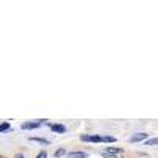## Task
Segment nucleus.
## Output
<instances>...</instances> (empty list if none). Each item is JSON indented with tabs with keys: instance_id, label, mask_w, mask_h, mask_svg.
I'll list each match as a JSON object with an SVG mask.
<instances>
[{
	"instance_id": "1",
	"label": "nucleus",
	"mask_w": 158,
	"mask_h": 158,
	"mask_svg": "<svg viewBox=\"0 0 158 158\" xmlns=\"http://www.w3.org/2000/svg\"><path fill=\"white\" fill-rule=\"evenodd\" d=\"M46 120H36V122H24L22 125H21V128L22 130H35V128H38V127H41L43 123H44Z\"/></svg>"
},
{
	"instance_id": "2",
	"label": "nucleus",
	"mask_w": 158,
	"mask_h": 158,
	"mask_svg": "<svg viewBox=\"0 0 158 158\" xmlns=\"http://www.w3.org/2000/svg\"><path fill=\"white\" fill-rule=\"evenodd\" d=\"M81 141H84V142H101V136H98V135H81Z\"/></svg>"
},
{
	"instance_id": "3",
	"label": "nucleus",
	"mask_w": 158,
	"mask_h": 158,
	"mask_svg": "<svg viewBox=\"0 0 158 158\" xmlns=\"http://www.w3.org/2000/svg\"><path fill=\"white\" fill-rule=\"evenodd\" d=\"M103 152L104 153H109V155H118V156L123 155V149H118V147H106Z\"/></svg>"
},
{
	"instance_id": "4",
	"label": "nucleus",
	"mask_w": 158,
	"mask_h": 158,
	"mask_svg": "<svg viewBox=\"0 0 158 158\" xmlns=\"http://www.w3.org/2000/svg\"><path fill=\"white\" fill-rule=\"evenodd\" d=\"M139 141H147V133H136L130 138V142H139Z\"/></svg>"
},
{
	"instance_id": "5",
	"label": "nucleus",
	"mask_w": 158,
	"mask_h": 158,
	"mask_svg": "<svg viewBox=\"0 0 158 158\" xmlns=\"http://www.w3.org/2000/svg\"><path fill=\"white\" fill-rule=\"evenodd\" d=\"M51 130L54 131V133H65V131H67L65 125H60V123H52L51 125Z\"/></svg>"
},
{
	"instance_id": "6",
	"label": "nucleus",
	"mask_w": 158,
	"mask_h": 158,
	"mask_svg": "<svg viewBox=\"0 0 158 158\" xmlns=\"http://www.w3.org/2000/svg\"><path fill=\"white\" fill-rule=\"evenodd\" d=\"M87 156H89L87 152H79V150L70 152V153H68V158H87Z\"/></svg>"
},
{
	"instance_id": "7",
	"label": "nucleus",
	"mask_w": 158,
	"mask_h": 158,
	"mask_svg": "<svg viewBox=\"0 0 158 158\" xmlns=\"http://www.w3.org/2000/svg\"><path fill=\"white\" fill-rule=\"evenodd\" d=\"M11 127L8 122H3V123H0V133H5V131H10Z\"/></svg>"
},
{
	"instance_id": "8",
	"label": "nucleus",
	"mask_w": 158,
	"mask_h": 158,
	"mask_svg": "<svg viewBox=\"0 0 158 158\" xmlns=\"http://www.w3.org/2000/svg\"><path fill=\"white\" fill-rule=\"evenodd\" d=\"M29 139L30 141H35V142H40V144H49V141L44 139V138H33V136H30Z\"/></svg>"
},
{
	"instance_id": "9",
	"label": "nucleus",
	"mask_w": 158,
	"mask_h": 158,
	"mask_svg": "<svg viewBox=\"0 0 158 158\" xmlns=\"http://www.w3.org/2000/svg\"><path fill=\"white\" fill-rule=\"evenodd\" d=\"M146 146H158V138H152L146 141Z\"/></svg>"
},
{
	"instance_id": "10",
	"label": "nucleus",
	"mask_w": 158,
	"mask_h": 158,
	"mask_svg": "<svg viewBox=\"0 0 158 158\" xmlns=\"http://www.w3.org/2000/svg\"><path fill=\"white\" fill-rule=\"evenodd\" d=\"M101 142H115L114 136H101Z\"/></svg>"
},
{
	"instance_id": "11",
	"label": "nucleus",
	"mask_w": 158,
	"mask_h": 158,
	"mask_svg": "<svg viewBox=\"0 0 158 158\" xmlns=\"http://www.w3.org/2000/svg\"><path fill=\"white\" fill-rule=\"evenodd\" d=\"M63 155H65V150H63V149H59V150H56V153H54L56 158H60V156H63Z\"/></svg>"
},
{
	"instance_id": "12",
	"label": "nucleus",
	"mask_w": 158,
	"mask_h": 158,
	"mask_svg": "<svg viewBox=\"0 0 158 158\" xmlns=\"http://www.w3.org/2000/svg\"><path fill=\"white\" fill-rule=\"evenodd\" d=\"M36 158H48V153H46V150H41L38 155H36Z\"/></svg>"
},
{
	"instance_id": "13",
	"label": "nucleus",
	"mask_w": 158,
	"mask_h": 158,
	"mask_svg": "<svg viewBox=\"0 0 158 158\" xmlns=\"http://www.w3.org/2000/svg\"><path fill=\"white\" fill-rule=\"evenodd\" d=\"M103 156L104 158H122V156H118V155H109V153H104V152H103Z\"/></svg>"
},
{
	"instance_id": "14",
	"label": "nucleus",
	"mask_w": 158,
	"mask_h": 158,
	"mask_svg": "<svg viewBox=\"0 0 158 158\" xmlns=\"http://www.w3.org/2000/svg\"><path fill=\"white\" fill-rule=\"evenodd\" d=\"M15 158H24V155H22V153H16V156H15Z\"/></svg>"
},
{
	"instance_id": "15",
	"label": "nucleus",
	"mask_w": 158,
	"mask_h": 158,
	"mask_svg": "<svg viewBox=\"0 0 158 158\" xmlns=\"http://www.w3.org/2000/svg\"><path fill=\"white\" fill-rule=\"evenodd\" d=\"M0 158H3V156H2V155H0Z\"/></svg>"
}]
</instances>
